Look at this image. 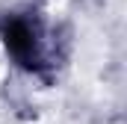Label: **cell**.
Instances as JSON below:
<instances>
[{
    "instance_id": "cell-1",
    "label": "cell",
    "mask_w": 127,
    "mask_h": 124,
    "mask_svg": "<svg viewBox=\"0 0 127 124\" xmlns=\"http://www.w3.org/2000/svg\"><path fill=\"white\" fill-rule=\"evenodd\" d=\"M3 41L21 65H27V68L38 65V38H35V30L24 18H9L3 24Z\"/></svg>"
}]
</instances>
